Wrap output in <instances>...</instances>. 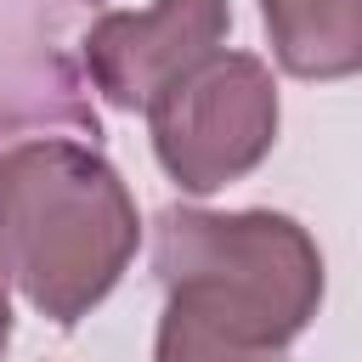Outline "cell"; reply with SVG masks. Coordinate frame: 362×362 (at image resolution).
Masks as SVG:
<instances>
[{
	"label": "cell",
	"mask_w": 362,
	"mask_h": 362,
	"mask_svg": "<svg viewBox=\"0 0 362 362\" xmlns=\"http://www.w3.org/2000/svg\"><path fill=\"white\" fill-rule=\"evenodd\" d=\"M141 243L124 175L74 136H28L0 153V272L57 328L90 317Z\"/></svg>",
	"instance_id": "1"
},
{
	"label": "cell",
	"mask_w": 362,
	"mask_h": 362,
	"mask_svg": "<svg viewBox=\"0 0 362 362\" xmlns=\"http://www.w3.org/2000/svg\"><path fill=\"white\" fill-rule=\"evenodd\" d=\"M153 272L170 305L277 356L322 305V249L283 209L170 204L153 215Z\"/></svg>",
	"instance_id": "2"
},
{
	"label": "cell",
	"mask_w": 362,
	"mask_h": 362,
	"mask_svg": "<svg viewBox=\"0 0 362 362\" xmlns=\"http://www.w3.org/2000/svg\"><path fill=\"white\" fill-rule=\"evenodd\" d=\"M277 119V79L255 51H215L147 107L153 153L164 175L192 198L243 181L272 153Z\"/></svg>",
	"instance_id": "3"
},
{
	"label": "cell",
	"mask_w": 362,
	"mask_h": 362,
	"mask_svg": "<svg viewBox=\"0 0 362 362\" xmlns=\"http://www.w3.org/2000/svg\"><path fill=\"white\" fill-rule=\"evenodd\" d=\"M232 28L226 0H153L147 11H107L85 34L90 85L130 113H147L175 79L221 51Z\"/></svg>",
	"instance_id": "4"
},
{
	"label": "cell",
	"mask_w": 362,
	"mask_h": 362,
	"mask_svg": "<svg viewBox=\"0 0 362 362\" xmlns=\"http://www.w3.org/2000/svg\"><path fill=\"white\" fill-rule=\"evenodd\" d=\"M272 57L294 79L362 74V0H260Z\"/></svg>",
	"instance_id": "5"
},
{
	"label": "cell",
	"mask_w": 362,
	"mask_h": 362,
	"mask_svg": "<svg viewBox=\"0 0 362 362\" xmlns=\"http://www.w3.org/2000/svg\"><path fill=\"white\" fill-rule=\"evenodd\" d=\"M153 362H283V356L260 351V345H243L226 328H215V322L164 300V317H158V334H153Z\"/></svg>",
	"instance_id": "6"
},
{
	"label": "cell",
	"mask_w": 362,
	"mask_h": 362,
	"mask_svg": "<svg viewBox=\"0 0 362 362\" xmlns=\"http://www.w3.org/2000/svg\"><path fill=\"white\" fill-rule=\"evenodd\" d=\"M11 345V283H6V272H0V351Z\"/></svg>",
	"instance_id": "7"
}]
</instances>
